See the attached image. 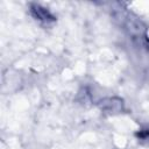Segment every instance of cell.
Returning <instances> with one entry per match:
<instances>
[{"label": "cell", "mask_w": 149, "mask_h": 149, "mask_svg": "<svg viewBox=\"0 0 149 149\" xmlns=\"http://www.w3.org/2000/svg\"><path fill=\"white\" fill-rule=\"evenodd\" d=\"M33 12L35 13V15L40 20H49V19H52L51 15L48 13V10H45L44 8H42L40 6H34L33 7Z\"/></svg>", "instance_id": "obj_1"}]
</instances>
